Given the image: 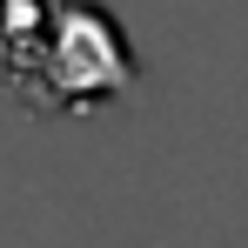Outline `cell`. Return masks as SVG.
Listing matches in <instances>:
<instances>
[{"label":"cell","mask_w":248,"mask_h":248,"mask_svg":"<svg viewBox=\"0 0 248 248\" xmlns=\"http://www.w3.org/2000/svg\"><path fill=\"white\" fill-rule=\"evenodd\" d=\"M14 94H27L34 108H87L101 94H127L134 87V61H127L121 27L87 7V0H54L34 54L7 74Z\"/></svg>","instance_id":"6da1fadb"}]
</instances>
